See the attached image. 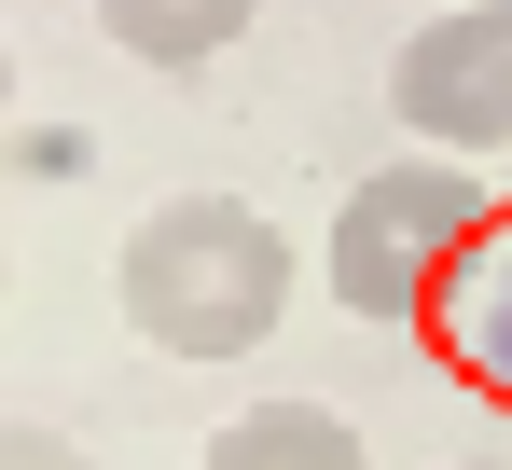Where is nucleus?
<instances>
[{
    "instance_id": "obj_5",
    "label": "nucleus",
    "mask_w": 512,
    "mask_h": 470,
    "mask_svg": "<svg viewBox=\"0 0 512 470\" xmlns=\"http://www.w3.org/2000/svg\"><path fill=\"white\" fill-rule=\"evenodd\" d=\"M208 470H374V457H360V429H346L333 401H250L208 443Z\"/></svg>"
},
{
    "instance_id": "obj_3",
    "label": "nucleus",
    "mask_w": 512,
    "mask_h": 470,
    "mask_svg": "<svg viewBox=\"0 0 512 470\" xmlns=\"http://www.w3.org/2000/svg\"><path fill=\"white\" fill-rule=\"evenodd\" d=\"M388 111L416 153H512V0H443L388 56Z\"/></svg>"
},
{
    "instance_id": "obj_7",
    "label": "nucleus",
    "mask_w": 512,
    "mask_h": 470,
    "mask_svg": "<svg viewBox=\"0 0 512 470\" xmlns=\"http://www.w3.org/2000/svg\"><path fill=\"white\" fill-rule=\"evenodd\" d=\"M0 470H97L70 429H28V415H0Z\"/></svg>"
},
{
    "instance_id": "obj_8",
    "label": "nucleus",
    "mask_w": 512,
    "mask_h": 470,
    "mask_svg": "<svg viewBox=\"0 0 512 470\" xmlns=\"http://www.w3.org/2000/svg\"><path fill=\"white\" fill-rule=\"evenodd\" d=\"M0 125H14V42H0Z\"/></svg>"
},
{
    "instance_id": "obj_1",
    "label": "nucleus",
    "mask_w": 512,
    "mask_h": 470,
    "mask_svg": "<svg viewBox=\"0 0 512 470\" xmlns=\"http://www.w3.org/2000/svg\"><path fill=\"white\" fill-rule=\"evenodd\" d=\"M125 332L167 360H250L291 318V235L263 222L250 194H167L125 235Z\"/></svg>"
},
{
    "instance_id": "obj_2",
    "label": "nucleus",
    "mask_w": 512,
    "mask_h": 470,
    "mask_svg": "<svg viewBox=\"0 0 512 470\" xmlns=\"http://www.w3.org/2000/svg\"><path fill=\"white\" fill-rule=\"evenodd\" d=\"M485 235H499L485 166H471V153H402V166H374V180L333 208V235H319V291H333L346 318L416 332V318H443L457 291H471Z\"/></svg>"
},
{
    "instance_id": "obj_6",
    "label": "nucleus",
    "mask_w": 512,
    "mask_h": 470,
    "mask_svg": "<svg viewBox=\"0 0 512 470\" xmlns=\"http://www.w3.org/2000/svg\"><path fill=\"white\" fill-rule=\"evenodd\" d=\"M443 318H457V360L512 401V249H485V263H471V291H457Z\"/></svg>"
},
{
    "instance_id": "obj_4",
    "label": "nucleus",
    "mask_w": 512,
    "mask_h": 470,
    "mask_svg": "<svg viewBox=\"0 0 512 470\" xmlns=\"http://www.w3.org/2000/svg\"><path fill=\"white\" fill-rule=\"evenodd\" d=\"M250 14L263 0H97V42L139 56V70H208V56L250 42Z\"/></svg>"
},
{
    "instance_id": "obj_10",
    "label": "nucleus",
    "mask_w": 512,
    "mask_h": 470,
    "mask_svg": "<svg viewBox=\"0 0 512 470\" xmlns=\"http://www.w3.org/2000/svg\"><path fill=\"white\" fill-rule=\"evenodd\" d=\"M0 277H14V263H0Z\"/></svg>"
},
{
    "instance_id": "obj_9",
    "label": "nucleus",
    "mask_w": 512,
    "mask_h": 470,
    "mask_svg": "<svg viewBox=\"0 0 512 470\" xmlns=\"http://www.w3.org/2000/svg\"><path fill=\"white\" fill-rule=\"evenodd\" d=\"M471 470H499V457H471Z\"/></svg>"
}]
</instances>
